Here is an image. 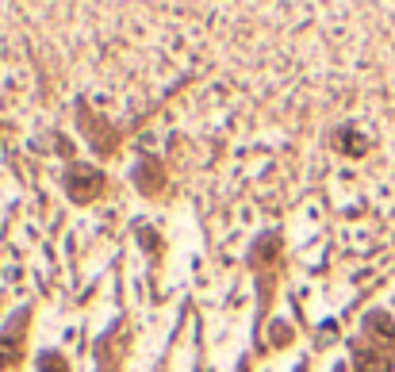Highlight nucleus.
I'll list each match as a JSON object with an SVG mask.
<instances>
[{"mask_svg":"<svg viewBox=\"0 0 395 372\" xmlns=\"http://www.w3.org/2000/svg\"><path fill=\"white\" fill-rule=\"evenodd\" d=\"M65 188H69V196L77 200V204H88V200L100 196L104 177L96 173V169H88V165H73L69 177H65Z\"/></svg>","mask_w":395,"mask_h":372,"instance_id":"f257e3e1","label":"nucleus"},{"mask_svg":"<svg viewBox=\"0 0 395 372\" xmlns=\"http://www.w3.org/2000/svg\"><path fill=\"white\" fill-rule=\"evenodd\" d=\"M391 353L380 350V345H365V350H357V372H391Z\"/></svg>","mask_w":395,"mask_h":372,"instance_id":"7ed1b4c3","label":"nucleus"},{"mask_svg":"<svg viewBox=\"0 0 395 372\" xmlns=\"http://www.w3.org/2000/svg\"><path fill=\"white\" fill-rule=\"evenodd\" d=\"M20 353H23V326L0 330V372H15Z\"/></svg>","mask_w":395,"mask_h":372,"instance_id":"f03ea898","label":"nucleus"},{"mask_svg":"<svg viewBox=\"0 0 395 372\" xmlns=\"http://www.w3.org/2000/svg\"><path fill=\"white\" fill-rule=\"evenodd\" d=\"M154 173H158L154 165H142V173H138V184H142L146 192H158V181H154Z\"/></svg>","mask_w":395,"mask_h":372,"instance_id":"39448f33","label":"nucleus"},{"mask_svg":"<svg viewBox=\"0 0 395 372\" xmlns=\"http://www.w3.org/2000/svg\"><path fill=\"white\" fill-rule=\"evenodd\" d=\"M39 372H69V365H65L58 353H43V357H39Z\"/></svg>","mask_w":395,"mask_h":372,"instance_id":"20e7f679","label":"nucleus"}]
</instances>
